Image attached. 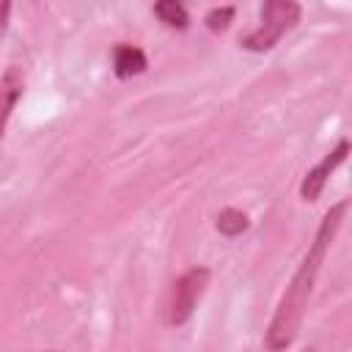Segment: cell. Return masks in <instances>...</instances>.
I'll return each instance as SVG.
<instances>
[{"mask_svg": "<svg viewBox=\"0 0 352 352\" xmlns=\"http://www.w3.org/2000/svg\"><path fill=\"white\" fill-rule=\"evenodd\" d=\"M349 209V201H338L333 204L319 228H316V236L314 242L308 245L302 261L297 264L292 280L286 283V292L280 294L278 300V308L267 324V333H264V346L267 352H283L294 344L297 333H300V324L305 319V311H308V302H311V294H314V286H316V278H319V270H322V261L341 228V220Z\"/></svg>", "mask_w": 352, "mask_h": 352, "instance_id": "cell-1", "label": "cell"}, {"mask_svg": "<svg viewBox=\"0 0 352 352\" xmlns=\"http://www.w3.org/2000/svg\"><path fill=\"white\" fill-rule=\"evenodd\" d=\"M300 22V6L292 0H270L261 6V25L239 38V47L248 52L272 50L294 25Z\"/></svg>", "mask_w": 352, "mask_h": 352, "instance_id": "cell-2", "label": "cell"}, {"mask_svg": "<svg viewBox=\"0 0 352 352\" xmlns=\"http://www.w3.org/2000/svg\"><path fill=\"white\" fill-rule=\"evenodd\" d=\"M209 278H212V272L206 267H192L173 283L168 305H165V322L170 327H182L190 322V316L198 308V300L204 297V292L209 286Z\"/></svg>", "mask_w": 352, "mask_h": 352, "instance_id": "cell-3", "label": "cell"}, {"mask_svg": "<svg viewBox=\"0 0 352 352\" xmlns=\"http://www.w3.org/2000/svg\"><path fill=\"white\" fill-rule=\"evenodd\" d=\"M346 154H349V138H341V140L336 143V148L327 151V154L322 157V162H316V165L302 176V184H300L302 201H316V198L322 195V190H324V184H327V176L346 160Z\"/></svg>", "mask_w": 352, "mask_h": 352, "instance_id": "cell-4", "label": "cell"}, {"mask_svg": "<svg viewBox=\"0 0 352 352\" xmlns=\"http://www.w3.org/2000/svg\"><path fill=\"white\" fill-rule=\"evenodd\" d=\"M22 91H25V74L19 66H8L0 77V138L6 135V126H8V118L16 107V102L22 99Z\"/></svg>", "mask_w": 352, "mask_h": 352, "instance_id": "cell-5", "label": "cell"}, {"mask_svg": "<svg viewBox=\"0 0 352 352\" xmlns=\"http://www.w3.org/2000/svg\"><path fill=\"white\" fill-rule=\"evenodd\" d=\"M146 66H148V60H146V52L140 47H135V44H118L113 50V72H116V77L129 80L135 74H143Z\"/></svg>", "mask_w": 352, "mask_h": 352, "instance_id": "cell-6", "label": "cell"}, {"mask_svg": "<svg viewBox=\"0 0 352 352\" xmlns=\"http://www.w3.org/2000/svg\"><path fill=\"white\" fill-rule=\"evenodd\" d=\"M154 14H157V19H160L162 25H168V28H173V30H187V25H190L187 8H184L182 3H176V0L154 3Z\"/></svg>", "mask_w": 352, "mask_h": 352, "instance_id": "cell-7", "label": "cell"}, {"mask_svg": "<svg viewBox=\"0 0 352 352\" xmlns=\"http://www.w3.org/2000/svg\"><path fill=\"white\" fill-rule=\"evenodd\" d=\"M217 231L223 234V236H228V239H234V236H239V234H245L248 231V226H250V220H248V214L242 212V209H234V206H226L220 214H217Z\"/></svg>", "mask_w": 352, "mask_h": 352, "instance_id": "cell-8", "label": "cell"}, {"mask_svg": "<svg viewBox=\"0 0 352 352\" xmlns=\"http://www.w3.org/2000/svg\"><path fill=\"white\" fill-rule=\"evenodd\" d=\"M234 14H236V8H234V6H217V8L206 11V16H204V25H206L212 33H223V30L231 25Z\"/></svg>", "mask_w": 352, "mask_h": 352, "instance_id": "cell-9", "label": "cell"}, {"mask_svg": "<svg viewBox=\"0 0 352 352\" xmlns=\"http://www.w3.org/2000/svg\"><path fill=\"white\" fill-rule=\"evenodd\" d=\"M8 14H11V3H3V6H0V33H3L6 25H8Z\"/></svg>", "mask_w": 352, "mask_h": 352, "instance_id": "cell-10", "label": "cell"}]
</instances>
